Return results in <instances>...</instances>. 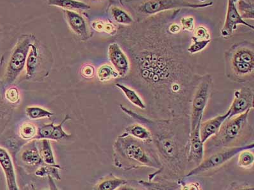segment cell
Here are the masks:
<instances>
[{
  "label": "cell",
  "instance_id": "6da1fadb",
  "mask_svg": "<svg viewBox=\"0 0 254 190\" xmlns=\"http://www.w3.org/2000/svg\"><path fill=\"white\" fill-rule=\"evenodd\" d=\"M183 9L143 18L124 37L131 68L128 76L152 118L190 119L192 96L202 74L187 51L185 32L174 35L168 25Z\"/></svg>",
  "mask_w": 254,
  "mask_h": 190
},
{
  "label": "cell",
  "instance_id": "7a4b0ae2",
  "mask_svg": "<svg viewBox=\"0 0 254 190\" xmlns=\"http://www.w3.org/2000/svg\"><path fill=\"white\" fill-rule=\"evenodd\" d=\"M120 108L138 123L146 126L153 136V144L162 164L158 174L148 177L172 185H180L190 170L188 162L190 119H155L138 114L123 105Z\"/></svg>",
  "mask_w": 254,
  "mask_h": 190
},
{
  "label": "cell",
  "instance_id": "3957f363",
  "mask_svg": "<svg viewBox=\"0 0 254 190\" xmlns=\"http://www.w3.org/2000/svg\"><path fill=\"white\" fill-rule=\"evenodd\" d=\"M114 163L118 168L124 170H134L144 168L156 169L149 174L151 177L158 174L162 168L157 152L153 144L147 143L130 135L119 136L113 144Z\"/></svg>",
  "mask_w": 254,
  "mask_h": 190
},
{
  "label": "cell",
  "instance_id": "277c9868",
  "mask_svg": "<svg viewBox=\"0 0 254 190\" xmlns=\"http://www.w3.org/2000/svg\"><path fill=\"white\" fill-rule=\"evenodd\" d=\"M252 110L226 119L217 134L204 143L205 152L210 155L222 149L249 144L247 142L253 137L254 133L253 127L249 123Z\"/></svg>",
  "mask_w": 254,
  "mask_h": 190
},
{
  "label": "cell",
  "instance_id": "5b68a950",
  "mask_svg": "<svg viewBox=\"0 0 254 190\" xmlns=\"http://www.w3.org/2000/svg\"><path fill=\"white\" fill-rule=\"evenodd\" d=\"M224 58L227 78L237 83L254 81V43L244 41L233 44L224 53Z\"/></svg>",
  "mask_w": 254,
  "mask_h": 190
},
{
  "label": "cell",
  "instance_id": "8992f818",
  "mask_svg": "<svg viewBox=\"0 0 254 190\" xmlns=\"http://www.w3.org/2000/svg\"><path fill=\"white\" fill-rule=\"evenodd\" d=\"M213 84L214 81L210 74H202L190 103V133L202 122L204 112L212 94Z\"/></svg>",
  "mask_w": 254,
  "mask_h": 190
},
{
  "label": "cell",
  "instance_id": "52a82bcc",
  "mask_svg": "<svg viewBox=\"0 0 254 190\" xmlns=\"http://www.w3.org/2000/svg\"><path fill=\"white\" fill-rule=\"evenodd\" d=\"M35 39V36L30 35H22L18 39L6 66L4 75V85H12L23 71L26 67L29 47Z\"/></svg>",
  "mask_w": 254,
  "mask_h": 190
},
{
  "label": "cell",
  "instance_id": "ba28073f",
  "mask_svg": "<svg viewBox=\"0 0 254 190\" xmlns=\"http://www.w3.org/2000/svg\"><path fill=\"white\" fill-rule=\"evenodd\" d=\"M213 4V1L196 3H191L187 0H142L137 5L133 6V8L138 13L147 17L175 9L205 8L212 6Z\"/></svg>",
  "mask_w": 254,
  "mask_h": 190
},
{
  "label": "cell",
  "instance_id": "9c48e42d",
  "mask_svg": "<svg viewBox=\"0 0 254 190\" xmlns=\"http://www.w3.org/2000/svg\"><path fill=\"white\" fill-rule=\"evenodd\" d=\"M254 144L253 142L246 144V145L231 147V148H224L221 150L215 151L203 159L198 166L188 171V173L186 174L185 178L201 175L206 172L218 169L230 161L240 151L246 150V149H254Z\"/></svg>",
  "mask_w": 254,
  "mask_h": 190
},
{
  "label": "cell",
  "instance_id": "30bf717a",
  "mask_svg": "<svg viewBox=\"0 0 254 190\" xmlns=\"http://www.w3.org/2000/svg\"><path fill=\"white\" fill-rule=\"evenodd\" d=\"M238 0H228L225 20L221 29V36L224 39L227 40L231 38L240 25L253 31L254 29L253 25L242 19L238 10Z\"/></svg>",
  "mask_w": 254,
  "mask_h": 190
},
{
  "label": "cell",
  "instance_id": "8fae6325",
  "mask_svg": "<svg viewBox=\"0 0 254 190\" xmlns=\"http://www.w3.org/2000/svg\"><path fill=\"white\" fill-rule=\"evenodd\" d=\"M233 99L229 108L228 119L242 114L249 110H253L254 92L253 88L245 86L236 90Z\"/></svg>",
  "mask_w": 254,
  "mask_h": 190
},
{
  "label": "cell",
  "instance_id": "7c38bea8",
  "mask_svg": "<svg viewBox=\"0 0 254 190\" xmlns=\"http://www.w3.org/2000/svg\"><path fill=\"white\" fill-rule=\"evenodd\" d=\"M108 54L109 60L120 78H126L130 73V61L121 46L118 43H112L109 45Z\"/></svg>",
  "mask_w": 254,
  "mask_h": 190
},
{
  "label": "cell",
  "instance_id": "4fadbf2b",
  "mask_svg": "<svg viewBox=\"0 0 254 190\" xmlns=\"http://www.w3.org/2000/svg\"><path fill=\"white\" fill-rule=\"evenodd\" d=\"M200 124H199L196 128L190 133L188 162H189L190 169L200 164L205 156V146L199 135Z\"/></svg>",
  "mask_w": 254,
  "mask_h": 190
},
{
  "label": "cell",
  "instance_id": "5bb4252c",
  "mask_svg": "<svg viewBox=\"0 0 254 190\" xmlns=\"http://www.w3.org/2000/svg\"><path fill=\"white\" fill-rule=\"evenodd\" d=\"M68 25L74 34L80 37L82 41H87L90 38V31L87 22L83 16L75 11L64 10Z\"/></svg>",
  "mask_w": 254,
  "mask_h": 190
},
{
  "label": "cell",
  "instance_id": "9a60e30c",
  "mask_svg": "<svg viewBox=\"0 0 254 190\" xmlns=\"http://www.w3.org/2000/svg\"><path fill=\"white\" fill-rule=\"evenodd\" d=\"M0 166L3 169L4 176H5L8 189L10 190H19L12 158L8 151L1 146H0Z\"/></svg>",
  "mask_w": 254,
  "mask_h": 190
},
{
  "label": "cell",
  "instance_id": "2e32d148",
  "mask_svg": "<svg viewBox=\"0 0 254 190\" xmlns=\"http://www.w3.org/2000/svg\"><path fill=\"white\" fill-rule=\"evenodd\" d=\"M228 116L229 112L227 111L223 114L217 115L205 122H201L199 126V135L203 143L213 136L217 134L222 124L228 119Z\"/></svg>",
  "mask_w": 254,
  "mask_h": 190
},
{
  "label": "cell",
  "instance_id": "e0dca14e",
  "mask_svg": "<svg viewBox=\"0 0 254 190\" xmlns=\"http://www.w3.org/2000/svg\"><path fill=\"white\" fill-rule=\"evenodd\" d=\"M124 133L140 141L153 144V136L151 131L146 126L142 124L137 123L131 124L127 127Z\"/></svg>",
  "mask_w": 254,
  "mask_h": 190
},
{
  "label": "cell",
  "instance_id": "ac0fdd59",
  "mask_svg": "<svg viewBox=\"0 0 254 190\" xmlns=\"http://www.w3.org/2000/svg\"><path fill=\"white\" fill-rule=\"evenodd\" d=\"M35 42L32 43L29 47L28 56L26 62V79H30L33 78L39 64V52Z\"/></svg>",
  "mask_w": 254,
  "mask_h": 190
},
{
  "label": "cell",
  "instance_id": "d6986e66",
  "mask_svg": "<svg viewBox=\"0 0 254 190\" xmlns=\"http://www.w3.org/2000/svg\"><path fill=\"white\" fill-rule=\"evenodd\" d=\"M50 6L64 9V10L87 11L91 8L89 4L79 0H48Z\"/></svg>",
  "mask_w": 254,
  "mask_h": 190
},
{
  "label": "cell",
  "instance_id": "ffe728a7",
  "mask_svg": "<svg viewBox=\"0 0 254 190\" xmlns=\"http://www.w3.org/2000/svg\"><path fill=\"white\" fill-rule=\"evenodd\" d=\"M21 158L22 161L28 166H40L44 162L41 158L36 142H32L29 146L24 149L22 153Z\"/></svg>",
  "mask_w": 254,
  "mask_h": 190
},
{
  "label": "cell",
  "instance_id": "44dd1931",
  "mask_svg": "<svg viewBox=\"0 0 254 190\" xmlns=\"http://www.w3.org/2000/svg\"><path fill=\"white\" fill-rule=\"evenodd\" d=\"M115 87L123 92L127 99L135 107L140 108V110H146V104L142 96L136 90L121 83L116 84Z\"/></svg>",
  "mask_w": 254,
  "mask_h": 190
},
{
  "label": "cell",
  "instance_id": "7402d4cb",
  "mask_svg": "<svg viewBox=\"0 0 254 190\" xmlns=\"http://www.w3.org/2000/svg\"><path fill=\"white\" fill-rule=\"evenodd\" d=\"M39 153L43 162L48 165L60 168V166L56 165L55 157L52 150L51 142L48 139L41 140Z\"/></svg>",
  "mask_w": 254,
  "mask_h": 190
},
{
  "label": "cell",
  "instance_id": "603a6c76",
  "mask_svg": "<svg viewBox=\"0 0 254 190\" xmlns=\"http://www.w3.org/2000/svg\"><path fill=\"white\" fill-rule=\"evenodd\" d=\"M110 13L113 19L120 25L129 26L135 22L133 17L127 11L119 6H113L110 9Z\"/></svg>",
  "mask_w": 254,
  "mask_h": 190
},
{
  "label": "cell",
  "instance_id": "cb8c5ba5",
  "mask_svg": "<svg viewBox=\"0 0 254 190\" xmlns=\"http://www.w3.org/2000/svg\"><path fill=\"white\" fill-rule=\"evenodd\" d=\"M253 149H246L238 153V166L244 169H251L254 166V154Z\"/></svg>",
  "mask_w": 254,
  "mask_h": 190
},
{
  "label": "cell",
  "instance_id": "d4e9b609",
  "mask_svg": "<svg viewBox=\"0 0 254 190\" xmlns=\"http://www.w3.org/2000/svg\"><path fill=\"white\" fill-rule=\"evenodd\" d=\"M254 3L251 1L238 0L237 3V8L243 19L254 20Z\"/></svg>",
  "mask_w": 254,
  "mask_h": 190
},
{
  "label": "cell",
  "instance_id": "484cf974",
  "mask_svg": "<svg viewBox=\"0 0 254 190\" xmlns=\"http://www.w3.org/2000/svg\"><path fill=\"white\" fill-rule=\"evenodd\" d=\"M97 76L101 82H106L111 79L120 78L119 74L112 65L104 64L97 70Z\"/></svg>",
  "mask_w": 254,
  "mask_h": 190
},
{
  "label": "cell",
  "instance_id": "4316f807",
  "mask_svg": "<svg viewBox=\"0 0 254 190\" xmlns=\"http://www.w3.org/2000/svg\"><path fill=\"white\" fill-rule=\"evenodd\" d=\"M190 44L187 47V51L191 55L203 51L212 42L211 40H199L193 36L190 38Z\"/></svg>",
  "mask_w": 254,
  "mask_h": 190
},
{
  "label": "cell",
  "instance_id": "83f0119b",
  "mask_svg": "<svg viewBox=\"0 0 254 190\" xmlns=\"http://www.w3.org/2000/svg\"><path fill=\"white\" fill-rule=\"evenodd\" d=\"M128 183V181L118 178L108 179L103 181L97 186V189L100 190H115L124 186Z\"/></svg>",
  "mask_w": 254,
  "mask_h": 190
},
{
  "label": "cell",
  "instance_id": "f1b7e54d",
  "mask_svg": "<svg viewBox=\"0 0 254 190\" xmlns=\"http://www.w3.org/2000/svg\"><path fill=\"white\" fill-rule=\"evenodd\" d=\"M26 114L29 119L36 120L50 118L53 116L54 113L40 107H28L26 108Z\"/></svg>",
  "mask_w": 254,
  "mask_h": 190
},
{
  "label": "cell",
  "instance_id": "f546056e",
  "mask_svg": "<svg viewBox=\"0 0 254 190\" xmlns=\"http://www.w3.org/2000/svg\"><path fill=\"white\" fill-rule=\"evenodd\" d=\"M71 119L69 115H65L64 119L61 121V123L58 125L54 126V131L52 132L51 140L54 141H60L63 139H68L71 137V135L67 134L63 130V126L68 120Z\"/></svg>",
  "mask_w": 254,
  "mask_h": 190
},
{
  "label": "cell",
  "instance_id": "4dcf8cb0",
  "mask_svg": "<svg viewBox=\"0 0 254 190\" xmlns=\"http://www.w3.org/2000/svg\"><path fill=\"white\" fill-rule=\"evenodd\" d=\"M37 131V128L33 124L26 123L20 127L19 133L21 139L29 140L35 139Z\"/></svg>",
  "mask_w": 254,
  "mask_h": 190
},
{
  "label": "cell",
  "instance_id": "1f68e13d",
  "mask_svg": "<svg viewBox=\"0 0 254 190\" xmlns=\"http://www.w3.org/2000/svg\"><path fill=\"white\" fill-rule=\"evenodd\" d=\"M54 126H55L54 125V123L52 122L51 124H45V125L41 126L38 130L37 135H36L35 139L51 140L52 132H53L54 131Z\"/></svg>",
  "mask_w": 254,
  "mask_h": 190
},
{
  "label": "cell",
  "instance_id": "d6a6232c",
  "mask_svg": "<svg viewBox=\"0 0 254 190\" xmlns=\"http://www.w3.org/2000/svg\"><path fill=\"white\" fill-rule=\"evenodd\" d=\"M139 184L148 190H172L174 188L177 187L175 185H167L166 183L162 182H153V181L152 182L139 181Z\"/></svg>",
  "mask_w": 254,
  "mask_h": 190
},
{
  "label": "cell",
  "instance_id": "836d02e7",
  "mask_svg": "<svg viewBox=\"0 0 254 190\" xmlns=\"http://www.w3.org/2000/svg\"><path fill=\"white\" fill-rule=\"evenodd\" d=\"M181 30L185 33H193L195 29L194 19L191 16L183 17L180 19Z\"/></svg>",
  "mask_w": 254,
  "mask_h": 190
},
{
  "label": "cell",
  "instance_id": "e575fe53",
  "mask_svg": "<svg viewBox=\"0 0 254 190\" xmlns=\"http://www.w3.org/2000/svg\"><path fill=\"white\" fill-rule=\"evenodd\" d=\"M4 98L10 103H17L19 101V90L16 87H10L4 93Z\"/></svg>",
  "mask_w": 254,
  "mask_h": 190
},
{
  "label": "cell",
  "instance_id": "d590c367",
  "mask_svg": "<svg viewBox=\"0 0 254 190\" xmlns=\"http://www.w3.org/2000/svg\"><path fill=\"white\" fill-rule=\"evenodd\" d=\"M193 35L195 38H198L199 40H211L210 32L204 26H199L198 28L194 29Z\"/></svg>",
  "mask_w": 254,
  "mask_h": 190
},
{
  "label": "cell",
  "instance_id": "8d00e7d4",
  "mask_svg": "<svg viewBox=\"0 0 254 190\" xmlns=\"http://www.w3.org/2000/svg\"><path fill=\"white\" fill-rule=\"evenodd\" d=\"M81 74L84 78L90 79L94 78L95 75V69L92 65L87 64L82 67Z\"/></svg>",
  "mask_w": 254,
  "mask_h": 190
},
{
  "label": "cell",
  "instance_id": "74e56055",
  "mask_svg": "<svg viewBox=\"0 0 254 190\" xmlns=\"http://www.w3.org/2000/svg\"><path fill=\"white\" fill-rule=\"evenodd\" d=\"M1 35H2L1 28V27H0V42H1Z\"/></svg>",
  "mask_w": 254,
  "mask_h": 190
},
{
  "label": "cell",
  "instance_id": "f35d334b",
  "mask_svg": "<svg viewBox=\"0 0 254 190\" xmlns=\"http://www.w3.org/2000/svg\"><path fill=\"white\" fill-rule=\"evenodd\" d=\"M2 111H1V107H0V118H1V117H2V115H3V114H2Z\"/></svg>",
  "mask_w": 254,
  "mask_h": 190
},
{
  "label": "cell",
  "instance_id": "ab89813d",
  "mask_svg": "<svg viewBox=\"0 0 254 190\" xmlns=\"http://www.w3.org/2000/svg\"><path fill=\"white\" fill-rule=\"evenodd\" d=\"M94 1H101V0H94Z\"/></svg>",
  "mask_w": 254,
  "mask_h": 190
},
{
  "label": "cell",
  "instance_id": "60d3db41",
  "mask_svg": "<svg viewBox=\"0 0 254 190\" xmlns=\"http://www.w3.org/2000/svg\"><path fill=\"white\" fill-rule=\"evenodd\" d=\"M247 1H251V0H247Z\"/></svg>",
  "mask_w": 254,
  "mask_h": 190
}]
</instances>
